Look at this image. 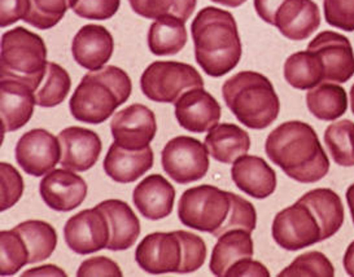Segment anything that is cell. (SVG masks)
<instances>
[{
	"mask_svg": "<svg viewBox=\"0 0 354 277\" xmlns=\"http://www.w3.org/2000/svg\"><path fill=\"white\" fill-rule=\"evenodd\" d=\"M272 164L299 183H317L328 174L330 161L310 124L288 121L272 130L265 143Z\"/></svg>",
	"mask_w": 354,
	"mask_h": 277,
	"instance_id": "1",
	"label": "cell"
},
{
	"mask_svg": "<svg viewBox=\"0 0 354 277\" xmlns=\"http://www.w3.org/2000/svg\"><path fill=\"white\" fill-rule=\"evenodd\" d=\"M195 57L200 68L213 78L236 68L243 47L235 17L227 10L207 7L191 25Z\"/></svg>",
	"mask_w": 354,
	"mask_h": 277,
	"instance_id": "2",
	"label": "cell"
},
{
	"mask_svg": "<svg viewBox=\"0 0 354 277\" xmlns=\"http://www.w3.org/2000/svg\"><path fill=\"white\" fill-rule=\"evenodd\" d=\"M131 91L133 83L125 70L105 66L84 75L71 97L69 109L80 122L103 124L127 102Z\"/></svg>",
	"mask_w": 354,
	"mask_h": 277,
	"instance_id": "3",
	"label": "cell"
},
{
	"mask_svg": "<svg viewBox=\"0 0 354 277\" xmlns=\"http://www.w3.org/2000/svg\"><path fill=\"white\" fill-rule=\"evenodd\" d=\"M222 95L238 121L252 130L268 128L279 115L281 102L272 83L257 72H240L222 87Z\"/></svg>",
	"mask_w": 354,
	"mask_h": 277,
	"instance_id": "4",
	"label": "cell"
},
{
	"mask_svg": "<svg viewBox=\"0 0 354 277\" xmlns=\"http://www.w3.org/2000/svg\"><path fill=\"white\" fill-rule=\"evenodd\" d=\"M47 47L38 34L15 28L1 37L0 75L17 79L38 90L47 72Z\"/></svg>",
	"mask_w": 354,
	"mask_h": 277,
	"instance_id": "5",
	"label": "cell"
},
{
	"mask_svg": "<svg viewBox=\"0 0 354 277\" xmlns=\"http://www.w3.org/2000/svg\"><path fill=\"white\" fill-rule=\"evenodd\" d=\"M230 209L231 192L213 185H200L182 195L178 216L182 225L214 236L226 222Z\"/></svg>",
	"mask_w": 354,
	"mask_h": 277,
	"instance_id": "6",
	"label": "cell"
},
{
	"mask_svg": "<svg viewBox=\"0 0 354 277\" xmlns=\"http://www.w3.org/2000/svg\"><path fill=\"white\" fill-rule=\"evenodd\" d=\"M203 87L200 73L185 62H152L140 78L142 93L156 103L176 104L183 93Z\"/></svg>",
	"mask_w": 354,
	"mask_h": 277,
	"instance_id": "7",
	"label": "cell"
},
{
	"mask_svg": "<svg viewBox=\"0 0 354 277\" xmlns=\"http://www.w3.org/2000/svg\"><path fill=\"white\" fill-rule=\"evenodd\" d=\"M271 233L274 241L288 251H297L322 241L319 222L301 200L275 216Z\"/></svg>",
	"mask_w": 354,
	"mask_h": 277,
	"instance_id": "8",
	"label": "cell"
},
{
	"mask_svg": "<svg viewBox=\"0 0 354 277\" xmlns=\"http://www.w3.org/2000/svg\"><path fill=\"white\" fill-rule=\"evenodd\" d=\"M162 167L176 183L188 184L203 179L209 170V152L198 139L178 136L161 153Z\"/></svg>",
	"mask_w": 354,
	"mask_h": 277,
	"instance_id": "9",
	"label": "cell"
},
{
	"mask_svg": "<svg viewBox=\"0 0 354 277\" xmlns=\"http://www.w3.org/2000/svg\"><path fill=\"white\" fill-rule=\"evenodd\" d=\"M138 266L151 275L180 274L185 247L179 232H156L142 240L136 250Z\"/></svg>",
	"mask_w": 354,
	"mask_h": 277,
	"instance_id": "10",
	"label": "cell"
},
{
	"mask_svg": "<svg viewBox=\"0 0 354 277\" xmlns=\"http://www.w3.org/2000/svg\"><path fill=\"white\" fill-rule=\"evenodd\" d=\"M66 245L80 256H88L106 249L111 228L104 213L96 206L72 216L64 227Z\"/></svg>",
	"mask_w": 354,
	"mask_h": 277,
	"instance_id": "11",
	"label": "cell"
},
{
	"mask_svg": "<svg viewBox=\"0 0 354 277\" xmlns=\"http://www.w3.org/2000/svg\"><path fill=\"white\" fill-rule=\"evenodd\" d=\"M16 161L26 174H48L62 160L59 137L43 128H35L22 135L16 145Z\"/></svg>",
	"mask_w": 354,
	"mask_h": 277,
	"instance_id": "12",
	"label": "cell"
},
{
	"mask_svg": "<svg viewBox=\"0 0 354 277\" xmlns=\"http://www.w3.org/2000/svg\"><path fill=\"white\" fill-rule=\"evenodd\" d=\"M111 131L120 146L130 151L146 149L156 136V117L146 105L133 104L112 118Z\"/></svg>",
	"mask_w": 354,
	"mask_h": 277,
	"instance_id": "13",
	"label": "cell"
},
{
	"mask_svg": "<svg viewBox=\"0 0 354 277\" xmlns=\"http://www.w3.org/2000/svg\"><path fill=\"white\" fill-rule=\"evenodd\" d=\"M308 51L319 56L324 81L348 82L354 75V52L349 39L335 31H322L309 44Z\"/></svg>",
	"mask_w": 354,
	"mask_h": 277,
	"instance_id": "14",
	"label": "cell"
},
{
	"mask_svg": "<svg viewBox=\"0 0 354 277\" xmlns=\"http://www.w3.org/2000/svg\"><path fill=\"white\" fill-rule=\"evenodd\" d=\"M39 192L44 204L50 209L68 213L82 205L87 195V184L75 171L55 169L43 178Z\"/></svg>",
	"mask_w": 354,
	"mask_h": 277,
	"instance_id": "15",
	"label": "cell"
},
{
	"mask_svg": "<svg viewBox=\"0 0 354 277\" xmlns=\"http://www.w3.org/2000/svg\"><path fill=\"white\" fill-rule=\"evenodd\" d=\"M174 105L178 124L191 133L210 131L221 121V105L204 87L183 93Z\"/></svg>",
	"mask_w": 354,
	"mask_h": 277,
	"instance_id": "16",
	"label": "cell"
},
{
	"mask_svg": "<svg viewBox=\"0 0 354 277\" xmlns=\"http://www.w3.org/2000/svg\"><path fill=\"white\" fill-rule=\"evenodd\" d=\"M62 146L60 164L64 169L84 173L97 162L103 144L93 130L84 127H68L59 134Z\"/></svg>",
	"mask_w": 354,
	"mask_h": 277,
	"instance_id": "17",
	"label": "cell"
},
{
	"mask_svg": "<svg viewBox=\"0 0 354 277\" xmlns=\"http://www.w3.org/2000/svg\"><path fill=\"white\" fill-rule=\"evenodd\" d=\"M35 91L17 79L1 78L0 111L3 133H13L28 124L34 113Z\"/></svg>",
	"mask_w": 354,
	"mask_h": 277,
	"instance_id": "18",
	"label": "cell"
},
{
	"mask_svg": "<svg viewBox=\"0 0 354 277\" xmlns=\"http://www.w3.org/2000/svg\"><path fill=\"white\" fill-rule=\"evenodd\" d=\"M115 41L109 31L100 25H86L75 34L72 43L74 60L91 72L100 70L111 60Z\"/></svg>",
	"mask_w": 354,
	"mask_h": 277,
	"instance_id": "19",
	"label": "cell"
},
{
	"mask_svg": "<svg viewBox=\"0 0 354 277\" xmlns=\"http://www.w3.org/2000/svg\"><path fill=\"white\" fill-rule=\"evenodd\" d=\"M231 178L241 192L263 200L277 189V174L269 164L257 155H241L231 169Z\"/></svg>",
	"mask_w": 354,
	"mask_h": 277,
	"instance_id": "20",
	"label": "cell"
},
{
	"mask_svg": "<svg viewBox=\"0 0 354 277\" xmlns=\"http://www.w3.org/2000/svg\"><path fill=\"white\" fill-rule=\"evenodd\" d=\"M321 13L313 0H286L275 15L277 29L291 41L308 39L318 30Z\"/></svg>",
	"mask_w": 354,
	"mask_h": 277,
	"instance_id": "21",
	"label": "cell"
},
{
	"mask_svg": "<svg viewBox=\"0 0 354 277\" xmlns=\"http://www.w3.org/2000/svg\"><path fill=\"white\" fill-rule=\"evenodd\" d=\"M176 189L162 175L147 176L136 185L133 201L138 211L149 220L164 219L171 214Z\"/></svg>",
	"mask_w": 354,
	"mask_h": 277,
	"instance_id": "22",
	"label": "cell"
},
{
	"mask_svg": "<svg viewBox=\"0 0 354 277\" xmlns=\"http://www.w3.org/2000/svg\"><path fill=\"white\" fill-rule=\"evenodd\" d=\"M153 166V151L151 146L140 151H130L118 144L111 145L105 155V174L117 183L126 184L138 180Z\"/></svg>",
	"mask_w": 354,
	"mask_h": 277,
	"instance_id": "23",
	"label": "cell"
},
{
	"mask_svg": "<svg viewBox=\"0 0 354 277\" xmlns=\"http://www.w3.org/2000/svg\"><path fill=\"white\" fill-rule=\"evenodd\" d=\"M97 207L104 213L111 228L106 249L121 251L133 247L140 235V222L133 209L121 200H106Z\"/></svg>",
	"mask_w": 354,
	"mask_h": 277,
	"instance_id": "24",
	"label": "cell"
},
{
	"mask_svg": "<svg viewBox=\"0 0 354 277\" xmlns=\"http://www.w3.org/2000/svg\"><path fill=\"white\" fill-rule=\"evenodd\" d=\"M250 233L245 229H231L218 237L209 263V269L213 275L226 276L235 263L253 257L254 249Z\"/></svg>",
	"mask_w": 354,
	"mask_h": 277,
	"instance_id": "25",
	"label": "cell"
},
{
	"mask_svg": "<svg viewBox=\"0 0 354 277\" xmlns=\"http://www.w3.org/2000/svg\"><path fill=\"white\" fill-rule=\"evenodd\" d=\"M209 154L221 164H234L239 157L250 152V137L239 126L222 124L205 136Z\"/></svg>",
	"mask_w": 354,
	"mask_h": 277,
	"instance_id": "26",
	"label": "cell"
},
{
	"mask_svg": "<svg viewBox=\"0 0 354 277\" xmlns=\"http://www.w3.org/2000/svg\"><path fill=\"white\" fill-rule=\"evenodd\" d=\"M300 200L317 216L322 229V241L339 232L344 225V206L336 192L328 188H317L305 193Z\"/></svg>",
	"mask_w": 354,
	"mask_h": 277,
	"instance_id": "27",
	"label": "cell"
},
{
	"mask_svg": "<svg viewBox=\"0 0 354 277\" xmlns=\"http://www.w3.org/2000/svg\"><path fill=\"white\" fill-rule=\"evenodd\" d=\"M186 22L165 16L157 19L148 31V48L156 56H173L182 51L187 43Z\"/></svg>",
	"mask_w": 354,
	"mask_h": 277,
	"instance_id": "28",
	"label": "cell"
},
{
	"mask_svg": "<svg viewBox=\"0 0 354 277\" xmlns=\"http://www.w3.org/2000/svg\"><path fill=\"white\" fill-rule=\"evenodd\" d=\"M309 112L321 121H336L348 109V96L342 86L321 83L306 93Z\"/></svg>",
	"mask_w": 354,
	"mask_h": 277,
	"instance_id": "29",
	"label": "cell"
},
{
	"mask_svg": "<svg viewBox=\"0 0 354 277\" xmlns=\"http://www.w3.org/2000/svg\"><path fill=\"white\" fill-rule=\"evenodd\" d=\"M284 78L296 90H312L324 81V66L318 55L296 52L284 62Z\"/></svg>",
	"mask_w": 354,
	"mask_h": 277,
	"instance_id": "30",
	"label": "cell"
},
{
	"mask_svg": "<svg viewBox=\"0 0 354 277\" xmlns=\"http://www.w3.org/2000/svg\"><path fill=\"white\" fill-rule=\"evenodd\" d=\"M15 229L21 235L29 250V265L39 263L53 256L57 245V233L50 223L26 220Z\"/></svg>",
	"mask_w": 354,
	"mask_h": 277,
	"instance_id": "31",
	"label": "cell"
},
{
	"mask_svg": "<svg viewBox=\"0 0 354 277\" xmlns=\"http://www.w3.org/2000/svg\"><path fill=\"white\" fill-rule=\"evenodd\" d=\"M324 143L333 162L344 167L354 166V122L343 120L330 124L324 131Z\"/></svg>",
	"mask_w": 354,
	"mask_h": 277,
	"instance_id": "32",
	"label": "cell"
},
{
	"mask_svg": "<svg viewBox=\"0 0 354 277\" xmlns=\"http://www.w3.org/2000/svg\"><path fill=\"white\" fill-rule=\"evenodd\" d=\"M72 87L69 73L59 64L48 62L47 72L41 86L35 91L37 105L42 108H53L63 103Z\"/></svg>",
	"mask_w": 354,
	"mask_h": 277,
	"instance_id": "33",
	"label": "cell"
},
{
	"mask_svg": "<svg viewBox=\"0 0 354 277\" xmlns=\"http://www.w3.org/2000/svg\"><path fill=\"white\" fill-rule=\"evenodd\" d=\"M136 15L157 20L165 16H174L187 22L196 8V0H129Z\"/></svg>",
	"mask_w": 354,
	"mask_h": 277,
	"instance_id": "34",
	"label": "cell"
},
{
	"mask_svg": "<svg viewBox=\"0 0 354 277\" xmlns=\"http://www.w3.org/2000/svg\"><path fill=\"white\" fill-rule=\"evenodd\" d=\"M78 0H29L30 7L24 21L39 30H48L63 20Z\"/></svg>",
	"mask_w": 354,
	"mask_h": 277,
	"instance_id": "35",
	"label": "cell"
},
{
	"mask_svg": "<svg viewBox=\"0 0 354 277\" xmlns=\"http://www.w3.org/2000/svg\"><path fill=\"white\" fill-rule=\"evenodd\" d=\"M0 247H1V263H0L1 276L16 275L24 266L29 265V250L21 235L15 228L12 231H1Z\"/></svg>",
	"mask_w": 354,
	"mask_h": 277,
	"instance_id": "36",
	"label": "cell"
},
{
	"mask_svg": "<svg viewBox=\"0 0 354 277\" xmlns=\"http://www.w3.org/2000/svg\"><path fill=\"white\" fill-rule=\"evenodd\" d=\"M335 268L321 251H309L296 258L279 276H333Z\"/></svg>",
	"mask_w": 354,
	"mask_h": 277,
	"instance_id": "37",
	"label": "cell"
},
{
	"mask_svg": "<svg viewBox=\"0 0 354 277\" xmlns=\"http://www.w3.org/2000/svg\"><path fill=\"white\" fill-rule=\"evenodd\" d=\"M257 225V213L254 206L250 201L244 200L243 197L231 193V209L229 216L223 226L219 228L218 232L214 237L218 238L225 232L231 229H245L248 232H253Z\"/></svg>",
	"mask_w": 354,
	"mask_h": 277,
	"instance_id": "38",
	"label": "cell"
},
{
	"mask_svg": "<svg viewBox=\"0 0 354 277\" xmlns=\"http://www.w3.org/2000/svg\"><path fill=\"white\" fill-rule=\"evenodd\" d=\"M0 179H1V201L0 210L6 211L16 205L24 193V179L21 174L7 162L0 164Z\"/></svg>",
	"mask_w": 354,
	"mask_h": 277,
	"instance_id": "39",
	"label": "cell"
},
{
	"mask_svg": "<svg viewBox=\"0 0 354 277\" xmlns=\"http://www.w3.org/2000/svg\"><path fill=\"white\" fill-rule=\"evenodd\" d=\"M323 10L328 25L354 31V0H323Z\"/></svg>",
	"mask_w": 354,
	"mask_h": 277,
	"instance_id": "40",
	"label": "cell"
},
{
	"mask_svg": "<svg viewBox=\"0 0 354 277\" xmlns=\"http://www.w3.org/2000/svg\"><path fill=\"white\" fill-rule=\"evenodd\" d=\"M183 241L185 247V262L180 269V274H191L198 271L207 259V245L201 237L186 232L178 231Z\"/></svg>",
	"mask_w": 354,
	"mask_h": 277,
	"instance_id": "41",
	"label": "cell"
},
{
	"mask_svg": "<svg viewBox=\"0 0 354 277\" xmlns=\"http://www.w3.org/2000/svg\"><path fill=\"white\" fill-rule=\"evenodd\" d=\"M121 0H78L73 12L87 20H108L120 10Z\"/></svg>",
	"mask_w": 354,
	"mask_h": 277,
	"instance_id": "42",
	"label": "cell"
},
{
	"mask_svg": "<svg viewBox=\"0 0 354 277\" xmlns=\"http://www.w3.org/2000/svg\"><path fill=\"white\" fill-rule=\"evenodd\" d=\"M77 276H122V271L109 258L93 257L82 262Z\"/></svg>",
	"mask_w": 354,
	"mask_h": 277,
	"instance_id": "43",
	"label": "cell"
},
{
	"mask_svg": "<svg viewBox=\"0 0 354 277\" xmlns=\"http://www.w3.org/2000/svg\"><path fill=\"white\" fill-rule=\"evenodd\" d=\"M0 26L8 28L17 21L24 20L29 12V0H0Z\"/></svg>",
	"mask_w": 354,
	"mask_h": 277,
	"instance_id": "44",
	"label": "cell"
},
{
	"mask_svg": "<svg viewBox=\"0 0 354 277\" xmlns=\"http://www.w3.org/2000/svg\"><path fill=\"white\" fill-rule=\"evenodd\" d=\"M226 276H270V272L260 262L245 258L230 268Z\"/></svg>",
	"mask_w": 354,
	"mask_h": 277,
	"instance_id": "45",
	"label": "cell"
},
{
	"mask_svg": "<svg viewBox=\"0 0 354 277\" xmlns=\"http://www.w3.org/2000/svg\"><path fill=\"white\" fill-rule=\"evenodd\" d=\"M286 0H254V10L260 19L269 25L275 23V15Z\"/></svg>",
	"mask_w": 354,
	"mask_h": 277,
	"instance_id": "46",
	"label": "cell"
},
{
	"mask_svg": "<svg viewBox=\"0 0 354 277\" xmlns=\"http://www.w3.org/2000/svg\"><path fill=\"white\" fill-rule=\"evenodd\" d=\"M24 276H66L65 271L53 265H46L38 268H32L24 272Z\"/></svg>",
	"mask_w": 354,
	"mask_h": 277,
	"instance_id": "47",
	"label": "cell"
},
{
	"mask_svg": "<svg viewBox=\"0 0 354 277\" xmlns=\"http://www.w3.org/2000/svg\"><path fill=\"white\" fill-rule=\"evenodd\" d=\"M344 268L349 276H354V241L348 247L343 259Z\"/></svg>",
	"mask_w": 354,
	"mask_h": 277,
	"instance_id": "48",
	"label": "cell"
},
{
	"mask_svg": "<svg viewBox=\"0 0 354 277\" xmlns=\"http://www.w3.org/2000/svg\"><path fill=\"white\" fill-rule=\"evenodd\" d=\"M346 202L349 206V210H351V216H352V220H353L354 225V184L351 185L346 191Z\"/></svg>",
	"mask_w": 354,
	"mask_h": 277,
	"instance_id": "49",
	"label": "cell"
},
{
	"mask_svg": "<svg viewBox=\"0 0 354 277\" xmlns=\"http://www.w3.org/2000/svg\"><path fill=\"white\" fill-rule=\"evenodd\" d=\"M213 3H217L225 7H231V8H236L240 7L241 4H244L247 0H212Z\"/></svg>",
	"mask_w": 354,
	"mask_h": 277,
	"instance_id": "50",
	"label": "cell"
},
{
	"mask_svg": "<svg viewBox=\"0 0 354 277\" xmlns=\"http://www.w3.org/2000/svg\"><path fill=\"white\" fill-rule=\"evenodd\" d=\"M351 108H352V113L354 114V84L351 88Z\"/></svg>",
	"mask_w": 354,
	"mask_h": 277,
	"instance_id": "51",
	"label": "cell"
}]
</instances>
